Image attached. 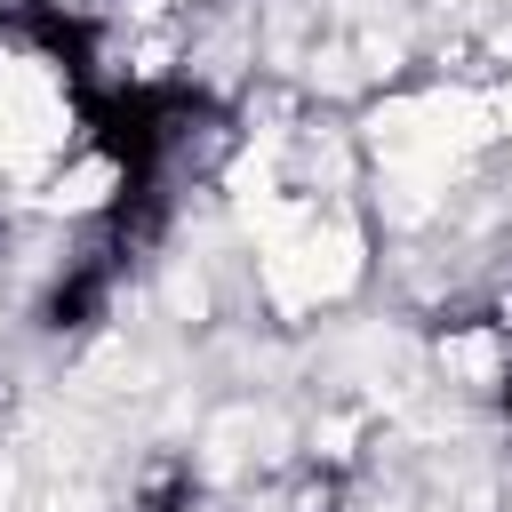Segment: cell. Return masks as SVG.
Here are the masks:
<instances>
[{
    "mask_svg": "<svg viewBox=\"0 0 512 512\" xmlns=\"http://www.w3.org/2000/svg\"><path fill=\"white\" fill-rule=\"evenodd\" d=\"M128 264H136V256H128V248H112V240L96 232V240H88V248H80V256H72V264L56 272V288L40 296V328H48V336H72V328H96Z\"/></svg>",
    "mask_w": 512,
    "mask_h": 512,
    "instance_id": "obj_2",
    "label": "cell"
},
{
    "mask_svg": "<svg viewBox=\"0 0 512 512\" xmlns=\"http://www.w3.org/2000/svg\"><path fill=\"white\" fill-rule=\"evenodd\" d=\"M192 496H200V480H192L184 464H160V472L144 480V512H192Z\"/></svg>",
    "mask_w": 512,
    "mask_h": 512,
    "instance_id": "obj_4",
    "label": "cell"
},
{
    "mask_svg": "<svg viewBox=\"0 0 512 512\" xmlns=\"http://www.w3.org/2000/svg\"><path fill=\"white\" fill-rule=\"evenodd\" d=\"M496 408H504V416H512V376H504V392H496Z\"/></svg>",
    "mask_w": 512,
    "mask_h": 512,
    "instance_id": "obj_5",
    "label": "cell"
},
{
    "mask_svg": "<svg viewBox=\"0 0 512 512\" xmlns=\"http://www.w3.org/2000/svg\"><path fill=\"white\" fill-rule=\"evenodd\" d=\"M0 24H8V8H0Z\"/></svg>",
    "mask_w": 512,
    "mask_h": 512,
    "instance_id": "obj_6",
    "label": "cell"
},
{
    "mask_svg": "<svg viewBox=\"0 0 512 512\" xmlns=\"http://www.w3.org/2000/svg\"><path fill=\"white\" fill-rule=\"evenodd\" d=\"M72 112H80L96 160L112 168V208L96 216V232L136 256L168 216V176H176L184 144L200 128H216L224 104L200 80H88V88H72Z\"/></svg>",
    "mask_w": 512,
    "mask_h": 512,
    "instance_id": "obj_1",
    "label": "cell"
},
{
    "mask_svg": "<svg viewBox=\"0 0 512 512\" xmlns=\"http://www.w3.org/2000/svg\"><path fill=\"white\" fill-rule=\"evenodd\" d=\"M16 32L56 64L64 96L96 80V24H88V16H72V8H56V0H24V8H16Z\"/></svg>",
    "mask_w": 512,
    "mask_h": 512,
    "instance_id": "obj_3",
    "label": "cell"
}]
</instances>
